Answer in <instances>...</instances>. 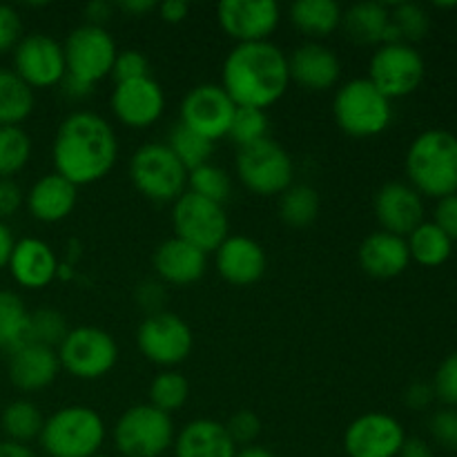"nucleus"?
Returning <instances> with one entry per match:
<instances>
[{
    "label": "nucleus",
    "mask_w": 457,
    "mask_h": 457,
    "mask_svg": "<svg viewBox=\"0 0 457 457\" xmlns=\"http://www.w3.org/2000/svg\"><path fill=\"white\" fill-rule=\"evenodd\" d=\"M404 442V427L393 415L378 411L355 418L344 433L348 457H397Z\"/></svg>",
    "instance_id": "f3484780"
},
{
    "label": "nucleus",
    "mask_w": 457,
    "mask_h": 457,
    "mask_svg": "<svg viewBox=\"0 0 457 457\" xmlns=\"http://www.w3.org/2000/svg\"><path fill=\"white\" fill-rule=\"evenodd\" d=\"M105 422L96 411L71 404L45 420L38 442L49 457H94L105 442Z\"/></svg>",
    "instance_id": "20e7f679"
},
{
    "label": "nucleus",
    "mask_w": 457,
    "mask_h": 457,
    "mask_svg": "<svg viewBox=\"0 0 457 457\" xmlns=\"http://www.w3.org/2000/svg\"><path fill=\"white\" fill-rule=\"evenodd\" d=\"M61 373V361L54 348L29 342L9 353V382L25 393L52 386Z\"/></svg>",
    "instance_id": "5701e85b"
},
{
    "label": "nucleus",
    "mask_w": 457,
    "mask_h": 457,
    "mask_svg": "<svg viewBox=\"0 0 457 457\" xmlns=\"http://www.w3.org/2000/svg\"><path fill=\"white\" fill-rule=\"evenodd\" d=\"M388 25H391V9L384 3H357L342 13V29L355 45H384Z\"/></svg>",
    "instance_id": "cd10ccee"
},
{
    "label": "nucleus",
    "mask_w": 457,
    "mask_h": 457,
    "mask_svg": "<svg viewBox=\"0 0 457 457\" xmlns=\"http://www.w3.org/2000/svg\"><path fill=\"white\" fill-rule=\"evenodd\" d=\"M427 65L413 45L393 43L379 45L369 62L366 79L388 98H404L422 85Z\"/></svg>",
    "instance_id": "ddd939ff"
},
{
    "label": "nucleus",
    "mask_w": 457,
    "mask_h": 457,
    "mask_svg": "<svg viewBox=\"0 0 457 457\" xmlns=\"http://www.w3.org/2000/svg\"><path fill=\"white\" fill-rule=\"evenodd\" d=\"M79 187L61 174H43L25 195V208L40 223H61L74 212Z\"/></svg>",
    "instance_id": "393cba45"
},
{
    "label": "nucleus",
    "mask_w": 457,
    "mask_h": 457,
    "mask_svg": "<svg viewBox=\"0 0 457 457\" xmlns=\"http://www.w3.org/2000/svg\"><path fill=\"white\" fill-rule=\"evenodd\" d=\"M342 13L344 9L335 0H297L288 9L295 29L317 43L342 27Z\"/></svg>",
    "instance_id": "c85d7f7f"
},
{
    "label": "nucleus",
    "mask_w": 457,
    "mask_h": 457,
    "mask_svg": "<svg viewBox=\"0 0 457 457\" xmlns=\"http://www.w3.org/2000/svg\"><path fill=\"white\" fill-rule=\"evenodd\" d=\"M137 302L141 303L143 308L150 311V315L154 312H161V306L165 302V290L161 281H143L137 288Z\"/></svg>",
    "instance_id": "8fccbe9b"
},
{
    "label": "nucleus",
    "mask_w": 457,
    "mask_h": 457,
    "mask_svg": "<svg viewBox=\"0 0 457 457\" xmlns=\"http://www.w3.org/2000/svg\"><path fill=\"white\" fill-rule=\"evenodd\" d=\"M36 105L34 89L13 70L0 67V128L25 123Z\"/></svg>",
    "instance_id": "c756f323"
},
{
    "label": "nucleus",
    "mask_w": 457,
    "mask_h": 457,
    "mask_svg": "<svg viewBox=\"0 0 457 457\" xmlns=\"http://www.w3.org/2000/svg\"><path fill=\"white\" fill-rule=\"evenodd\" d=\"M62 54H65L67 67L65 76L87 85V87H96L103 79L112 74L119 49L105 27L83 22L70 31L62 43Z\"/></svg>",
    "instance_id": "9d476101"
},
{
    "label": "nucleus",
    "mask_w": 457,
    "mask_h": 457,
    "mask_svg": "<svg viewBox=\"0 0 457 457\" xmlns=\"http://www.w3.org/2000/svg\"><path fill=\"white\" fill-rule=\"evenodd\" d=\"M31 342V312L13 290H0V346L13 353Z\"/></svg>",
    "instance_id": "7c9ffc66"
},
{
    "label": "nucleus",
    "mask_w": 457,
    "mask_h": 457,
    "mask_svg": "<svg viewBox=\"0 0 457 457\" xmlns=\"http://www.w3.org/2000/svg\"><path fill=\"white\" fill-rule=\"evenodd\" d=\"M147 397H150L147 404L172 415L186 406L187 397H190V382L179 370H163L150 382Z\"/></svg>",
    "instance_id": "c9c22d12"
},
{
    "label": "nucleus",
    "mask_w": 457,
    "mask_h": 457,
    "mask_svg": "<svg viewBox=\"0 0 457 457\" xmlns=\"http://www.w3.org/2000/svg\"><path fill=\"white\" fill-rule=\"evenodd\" d=\"M129 181L145 199L174 204L187 190V170L165 143H145L129 159Z\"/></svg>",
    "instance_id": "423d86ee"
},
{
    "label": "nucleus",
    "mask_w": 457,
    "mask_h": 457,
    "mask_svg": "<svg viewBox=\"0 0 457 457\" xmlns=\"http://www.w3.org/2000/svg\"><path fill=\"white\" fill-rule=\"evenodd\" d=\"M228 137L237 143V147L253 145V143L268 138V114L266 110L254 107H237L232 116Z\"/></svg>",
    "instance_id": "ea45409f"
},
{
    "label": "nucleus",
    "mask_w": 457,
    "mask_h": 457,
    "mask_svg": "<svg viewBox=\"0 0 457 457\" xmlns=\"http://www.w3.org/2000/svg\"><path fill=\"white\" fill-rule=\"evenodd\" d=\"M187 192L204 199L226 205L232 195V179L223 168L214 163H205L201 168L187 172Z\"/></svg>",
    "instance_id": "4c0bfd02"
},
{
    "label": "nucleus",
    "mask_w": 457,
    "mask_h": 457,
    "mask_svg": "<svg viewBox=\"0 0 457 457\" xmlns=\"http://www.w3.org/2000/svg\"><path fill=\"white\" fill-rule=\"evenodd\" d=\"M7 270L13 281L27 290H43L58 277V257L49 244L36 237L18 239L9 257Z\"/></svg>",
    "instance_id": "4be33fe9"
},
{
    "label": "nucleus",
    "mask_w": 457,
    "mask_h": 457,
    "mask_svg": "<svg viewBox=\"0 0 457 457\" xmlns=\"http://www.w3.org/2000/svg\"><path fill=\"white\" fill-rule=\"evenodd\" d=\"M112 13H114V4L107 3V0H92V3L85 4L83 9L85 25L105 27V22L110 21Z\"/></svg>",
    "instance_id": "603ef678"
},
{
    "label": "nucleus",
    "mask_w": 457,
    "mask_h": 457,
    "mask_svg": "<svg viewBox=\"0 0 457 457\" xmlns=\"http://www.w3.org/2000/svg\"><path fill=\"white\" fill-rule=\"evenodd\" d=\"M333 116L348 137L369 138L386 132L393 120V107L369 79H353L335 94Z\"/></svg>",
    "instance_id": "39448f33"
},
{
    "label": "nucleus",
    "mask_w": 457,
    "mask_h": 457,
    "mask_svg": "<svg viewBox=\"0 0 457 457\" xmlns=\"http://www.w3.org/2000/svg\"><path fill=\"white\" fill-rule=\"evenodd\" d=\"M156 12H159L163 22H168V25H179V22L186 21L187 13H190V4H187L186 0H165V3H161L159 7H156Z\"/></svg>",
    "instance_id": "864d4df0"
},
{
    "label": "nucleus",
    "mask_w": 457,
    "mask_h": 457,
    "mask_svg": "<svg viewBox=\"0 0 457 457\" xmlns=\"http://www.w3.org/2000/svg\"><path fill=\"white\" fill-rule=\"evenodd\" d=\"M214 266L223 281L245 288L266 275V250L250 237L230 235L214 250Z\"/></svg>",
    "instance_id": "412c9836"
},
{
    "label": "nucleus",
    "mask_w": 457,
    "mask_h": 457,
    "mask_svg": "<svg viewBox=\"0 0 457 457\" xmlns=\"http://www.w3.org/2000/svg\"><path fill=\"white\" fill-rule=\"evenodd\" d=\"M165 145L172 150V154L181 161L183 168H186L187 172L210 163V159H212L214 154L212 141H208V138L201 137V134L192 132V129H187L186 125L181 123H177L170 129Z\"/></svg>",
    "instance_id": "f704fd0d"
},
{
    "label": "nucleus",
    "mask_w": 457,
    "mask_h": 457,
    "mask_svg": "<svg viewBox=\"0 0 457 457\" xmlns=\"http://www.w3.org/2000/svg\"><path fill=\"white\" fill-rule=\"evenodd\" d=\"M70 330L67 317L58 312L56 308H38V311L31 312V342L56 351Z\"/></svg>",
    "instance_id": "a19ab883"
},
{
    "label": "nucleus",
    "mask_w": 457,
    "mask_h": 457,
    "mask_svg": "<svg viewBox=\"0 0 457 457\" xmlns=\"http://www.w3.org/2000/svg\"><path fill=\"white\" fill-rule=\"evenodd\" d=\"M375 217L384 232L406 239L420 223H424L422 195L409 183H386L375 195Z\"/></svg>",
    "instance_id": "6ab92c4d"
},
{
    "label": "nucleus",
    "mask_w": 457,
    "mask_h": 457,
    "mask_svg": "<svg viewBox=\"0 0 457 457\" xmlns=\"http://www.w3.org/2000/svg\"><path fill=\"white\" fill-rule=\"evenodd\" d=\"M219 85L237 107L266 110L288 92V56L270 40L235 45L223 61Z\"/></svg>",
    "instance_id": "f03ea898"
},
{
    "label": "nucleus",
    "mask_w": 457,
    "mask_h": 457,
    "mask_svg": "<svg viewBox=\"0 0 457 457\" xmlns=\"http://www.w3.org/2000/svg\"><path fill=\"white\" fill-rule=\"evenodd\" d=\"M13 245H16V239H13L12 228H9L4 221H0V270L7 268Z\"/></svg>",
    "instance_id": "6e6d98bb"
},
{
    "label": "nucleus",
    "mask_w": 457,
    "mask_h": 457,
    "mask_svg": "<svg viewBox=\"0 0 457 457\" xmlns=\"http://www.w3.org/2000/svg\"><path fill=\"white\" fill-rule=\"evenodd\" d=\"M409 186L422 196L445 199L457 192V137L446 129H427L406 150Z\"/></svg>",
    "instance_id": "7ed1b4c3"
},
{
    "label": "nucleus",
    "mask_w": 457,
    "mask_h": 457,
    "mask_svg": "<svg viewBox=\"0 0 457 457\" xmlns=\"http://www.w3.org/2000/svg\"><path fill=\"white\" fill-rule=\"evenodd\" d=\"M237 445L226 424L217 420H192L174 437V457H235Z\"/></svg>",
    "instance_id": "bb28decb"
},
{
    "label": "nucleus",
    "mask_w": 457,
    "mask_h": 457,
    "mask_svg": "<svg viewBox=\"0 0 457 457\" xmlns=\"http://www.w3.org/2000/svg\"><path fill=\"white\" fill-rule=\"evenodd\" d=\"M110 76L116 85L145 79V76H150V62H147L145 54L138 52V49H123V52L116 54Z\"/></svg>",
    "instance_id": "79ce46f5"
},
{
    "label": "nucleus",
    "mask_w": 457,
    "mask_h": 457,
    "mask_svg": "<svg viewBox=\"0 0 457 457\" xmlns=\"http://www.w3.org/2000/svg\"><path fill=\"white\" fill-rule=\"evenodd\" d=\"M433 400H436V393H433L431 384L427 382H413L404 391V404L413 411L428 409Z\"/></svg>",
    "instance_id": "3c124183"
},
{
    "label": "nucleus",
    "mask_w": 457,
    "mask_h": 457,
    "mask_svg": "<svg viewBox=\"0 0 457 457\" xmlns=\"http://www.w3.org/2000/svg\"><path fill=\"white\" fill-rule=\"evenodd\" d=\"M112 114L129 129H145L154 125L165 112V92L152 76L114 85L110 96Z\"/></svg>",
    "instance_id": "a211bd4d"
},
{
    "label": "nucleus",
    "mask_w": 457,
    "mask_h": 457,
    "mask_svg": "<svg viewBox=\"0 0 457 457\" xmlns=\"http://www.w3.org/2000/svg\"><path fill=\"white\" fill-rule=\"evenodd\" d=\"M235 168L237 179L259 196H279L293 186L295 179L293 159L270 137L239 147Z\"/></svg>",
    "instance_id": "6e6552de"
},
{
    "label": "nucleus",
    "mask_w": 457,
    "mask_h": 457,
    "mask_svg": "<svg viewBox=\"0 0 457 457\" xmlns=\"http://www.w3.org/2000/svg\"><path fill=\"white\" fill-rule=\"evenodd\" d=\"M391 9V25L400 34V40L406 45H413L422 40L431 29V18L427 9L418 3H397Z\"/></svg>",
    "instance_id": "58836bf2"
},
{
    "label": "nucleus",
    "mask_w": 457,
    "mask_h": 457,
    "mask_svg": "<svg viewBox=\"0 0 457 457\" xmlns=\"http://www.w3.org/2000/svg\"><path fill=\"white\" fill-rule=\"evenodd\" d=\"M357 257H360L361 270L375 279H393V277L402 275L411 263V253L404 237L384 230L366 237Z\"/></svg>",
    "instance_id": "a878e982"
},
{
    "label": "nucleus",
    "mask_w": 457,
    "mask_h": 457,
    "mask_svg": "<svg viewBox=\"0 0 457 457\" xmlns=\"http://www.w3.org/2000/svg\"><path fill=\"white\" fill-rule=\"evenodd\" d=\"M94 457H107V455H94Z\"/></svg>",
    "instance_id": "680f3d73"
},
{
    "label": "nucleus",
    "mask_w": 457,
    "mask_h": 457,
    "mask_svg": "<svg viewBox=\"0 0 457 457\" xmlns=\"http://www.w3.org/2000/svg\"><path fill=\"white\" fill-rule=\"evenodd\" d=\"M56 353L61 370H67L71 378L83 379V382L105 378L119 361L116 339L96 326L71 328Z\"/></svg>",
    "instance_id": "1a4fd4ad"
},
{
    "label": "nucleus",
    "mask_w": 457,
    "mask_h": 457,
    "mask_svg": "<svg viewBox=\"0 0 457 457\" xmlns=\"http://www.w3.org/2000/svg\"><path fill=\"white\" fill-rule=\"evenodd\" d=\"M320 214V195L306 183H293L279 195V217L293 228H306Z\"/></svg>",
    "instance_id": "72a5a7b5"
},
{
    "label": "nucleus",
    "mask_w": 457,
    "mask_h": 457,
    "mask_svg": "<svg viewBox=\"0 0 457 457\" xmlns=\"http://www.w3.org/2000/svg\"><path fill=\"white\" fill-rule=\"evenodd\" d=\"M288 71L290 83H297L308 92H328L342 76V62L324 43L308 40L293 49L288 56Z\"/></svg>",
    "instance_id": "aec40b11"
},
{
    "label": "nucleus",
    "mask_w": 457,
    "mask_h": 457,
    "mask_svg": "<svg viewBox=\"0 0 457 457\" xmlns=\"http://www.w3.org/2000/svg\"><path fill=\"white\" fill-rule=\"evenodd\" d=\"M25 205V195L13 179H0V221L13 217Z\"/></svg>",
    "instance_id": "09e8293b"
},
{
    "label": "nucleus",
    "mask_w": 457,
    "mask_h": 457,
    "mask_svg": "<svg viewBox=\"0 0 457 457\" xmlns=\"http://www.w3.org/2000/svg\"><path fill=\"white\" fill-rule=\"evenodd\" d=\"M137 346L150 364L172 369L190 357L195 333L183 317L161 311L141 321L137 330Z\"/></svg>",
    "instance_id": "f8f14e48"
},
{
    "label": "nucleus",
    "mask_w": 457,
    "mask_h": 457,
    "mask_svg": "<svg viewBox=\"0 0 457 457\" xmlns=\"http://www.w3.org/2000/svg\"><path fill=\"white\" fill-rule=\"evenodd\" d=\"M217 21L237 45L263 43L279 27L281 9L275 0H223L217 7Z\"/></svg>",
    "instance_id": "dca6fc26"
},
{
    "label": "nucleus",
    "mask_w": 457,
    "mask_h": 457,
    "mask_svg": "<svg viewBox=\"0 0 457 457\" xmlns=\"http://www.w3.org/2000/svg\"><path fill=\"white\" fill-rule=\"evenodd\" d=\"M235 110L237 105L221 85L201 83L183 96L179 123L214 143L228 137Z\"/></svg>",
    "instance_id": "4468645a"
},
{
    "label": "nucleus",
    "mask_w": 457,
    "mask_h": 457,
    "mask_svg": "<svg viewBox=\"0 0 457 457\" xmlns=\"http://www.w3.org/2000/svg\"><path fill=\"white\" fill-rule=\"evenodd\" d=\"M411 262H418L424 268H437L449 262L453 253V241L440 230L433 221H424L406 237Z\"/></svg>",
    "instance_id": "2f4dec72"
},
{
    "label": "nucleus",
    "mask_w": 457,
    "mask_h": 457,
    "mask_svg": "<svg viewBox=\"0 0 457 457\" xmlns=\"http://www.w3.org/2000/svg\"><path fill=\"white\" fill-rule=\"evenodd\" d=\"M22 40V18L12 4H0V54L13 52Z\"/></svg>",
    "instance_id": "49530a36"
},
{
    "label": "nucleus",
    "mask_w": 457,
    "mask_h": 457,
    "mask_svg": "<svg viewBox=\"0 0 457 457\" xmlns=\"http://www.w3.org/2000/svg\"><path fill=\"white\" fill-rule=\"evenodd\" d=\"M114 446L123 457H161L174 446L172 415L152 404H137L123 411L114 424Z\"/></svg>",
    "instance_id": "0eeeda50"
},
{
    "label": "nucleus",
    "mask_w": 457,
    "mask_h": 457,
    "mask_svg": "<svg viewBox=\"0 0 457 457\" xmlns=\"http://www.w3.org/2000/svg\"><path fill=\"white\" fill-rule=\"evenodd\" d=\"M428 431L437 446L457 453V409H440L428 420Z\"/></svg>",
    "instance_id": "a18cd8bd"
},
{
    "label": "nucleus",
    "mask_w": 457,
    "mask_h": 457,
    "mask_svg": "<svg viewBox=\"0 0 457 457\" xmlns=\"http://www.w3.org/2000/svg\"><path fill=\"white\" fill-rule=\"evenodd\" d=\"M0 351H3V346H0Z\"/></svg>",
    "instance_id": "e2e57ef3"
},
{
    "label": "nucleus",
    "mask_w": 457,
    "mask_h": 457,
    "mask_svg": "<svg viewBox=\"0 0 457 457\" xmlns=\"http://www.w3.org/2000/svg\"><path fill=\"white\" fill-rule=\"evenodd\" d=\"M436 7H440V9H453V7H457V3H436Z\"/></svg>",
    "instance_id": "052dcab7"
},
{
    "label": "nucleus",
    "mask_w": 457,
    "mask_h": 457,
    "mask_svg": "<svg viewBox=\"0 0 457 457\" xmlns=\"http://www.w3.org/2000/svg\"><path fill=\"white\" fill-rule=\"evenodd\" d=\"M116 7L123 13H128V16H145V13L156 12L159 4H156L154 0H123V3H119Z\"/></svg>",
    "instance_id": "4d7b16f0"
},
{
    "label": "nucleus",
    "mask_w": 457,
    "mask_h": 457,
    "mask_svg": "<svg viewBox=\"0 0 457 457\" xmlns=\"http://www.w3.org/2000/svg\"><path fill=\"white\" fill-rule=\"evenodd\" d=\"M431 386L446 409H457V351L442 361Z\"/></svg>",
    "instance_id": "37998d69"
},
{
    "label": "nucleus",
    "mask_w": 457,
    "mask_h": 457,
    "mask_svg": "<svg viewBox=\"0 0 457 457\" xmlns=\"http://www.w3.org/2000/svg\"><path fill=\"white\" fill-rule=\"evenodd\" d=\"M0 457H36V453L29 449V445L3 440L0 442Z\"/></svg>",
    "instance_id": "13d9d810"
},
{
    "label": "nucleus",
    "mask_w": 457,
    "mask_h": 457,
    "mask_svg": "<svg viewBox=\"0 0 457 457\" xmlns=\"http://www.w3.org/2000/svg\"><path fill=\"white\" fill-rule=\"evenodd\" d=\"M152 266L161 284L192 286L205 275L208 254L179 237H170L154 250Z\"/></svg>",
    "instance_id": "b1692460"
},
{
    "label": "nucleus",
    "mask_w": 457,
    "mask_h": 457,
    "mask_svg": "<svg viewBox=\"0 0 457 457\" xmlns=\"http://www.w3.org/2000/svg\"><path fill=\"white\" fill-rule=\"evenodd\" d=\"M31 138L21 125L0 128V179H12L27 168L31 159Z\"/></svg>",
    "instance_id": "e433bc0d"
},
{
    "label": "nucleus",
    "mask_w": 457,
    "mask_h": 457,
    "mask_svg": "<svg viewBox=\"0 0 457 457\" xmlns=\"http://www.w3.org/2000/svg\"><path fill=\"white\" fill-rule=\"evenodd\" d=\"M226 431L237 445V449L239 446H253L254 440L262 436V420H259V415L254 411L244 409L228 420Z\"/></svg>",
    "instance_id": "c03bdc74"
},
{
    "label": "nucleus",
    "mask_w": 457,
    "mask_h": 457,
    "mask_svg": "<svg viewBox=\"0 0 457 457\" xmlns=\"http://www.w3.org/2000/svg\"><path fill=\"white\" fill-rule=\"evenodd\" d=\"M235 457H275L270 453L268 449H263V446H241V449H237V455Z\"/></svg>",
    "instance_id": "bf43d9fd"
},
{
    "label": "nucleus",
    "mask_w": 457,
    "mask_h": 457,
    "mask_svg": "<svg viewBox=\"0 0 457 457\" xmlns=\"http://www.w3.org/2000/svg\"><path fill=\"white\" fill-rule=\"evenodd\" d=\"M397 457H436V453H433L431 445L422 437H406Z\"/></svg>",
    "instance_id": "5fc2aeb1"
},
{
    "label": "nucleus",
    "mask_w": 457,
    "mask_h": 457,
    "mask_svg": "<svg viewBox=\"0 0 457 457\" xmlns=\"http://www.w3.org/2000/svg\"><path fill=\"white\" fill-rule=\"evenodd\" d=\"M172 226L174 237L204 250L205 254L214 253L230 237L226 208L187 190L174 201Z\"/></svg>",
    "instance_id": "9b49d317"
},
{
    "label": "nucleus",
    "mask_w": 457,
    "mask_h": 457,
    "mask_svg": "<svg viewBox=\"0 0 457 457\" xmlns=\"http://www.w3.org/2000/svg\"><path fill=\"white\" fill-rule=\"evenodd\" d=\"M433 223H436L451 241H457V192L437 201Z\"/></svg>",
    "instance_id": "de8ad7c7"
},
{
    "label": "nucleus",
    "mask_w": 457,
    "mask_h": 457,
    "mask_svg": "<svg viewBox=\"0 0 457 457\" xmlns=\"http://www.w3.org/2000/svg\"><path fill=\"white\" fill-rule=\"evenodd\" d=\"M13 71L31 89L56 87L67 74L62 43L47 34L22 36L13 49Z\"/></svg>",
    "instance_id": "2eb2a0df"
},
{
    "label": "nucleus",
    "mask_w": 457,
    "mask_h": 457,
    "mask_svg": "<svg viewBox=\"0 0 457 457\" xmlns=\"http://www.w3.org/2000/svg\"><path fill=\"white\" fill-rule=\"evenodd\" d=\"M45 418L38 406L29 400L9 402L0 415V427H3L4 440L29 445L31 440H38L43 431Z\"/></svg>",
    "instance_id": "473e14b6"
},
{
    "label": "nucleus",
    "mask_w": 457,
    "mask_h": 457,
    "mask_svg": "<svg viewBox=\"0 0 457 457\" xmlns=\"http://www.w3.org/2000/svg\"><path fill=\"white\" fill-rule=\"evenodd\" d=\"M119 159V141L103 116L71 112L61 120L54 137V172L76 187L92 186L112 172Z\"/></svg>",
    "instance_id": "f257e3e1"
}]
</instances>
